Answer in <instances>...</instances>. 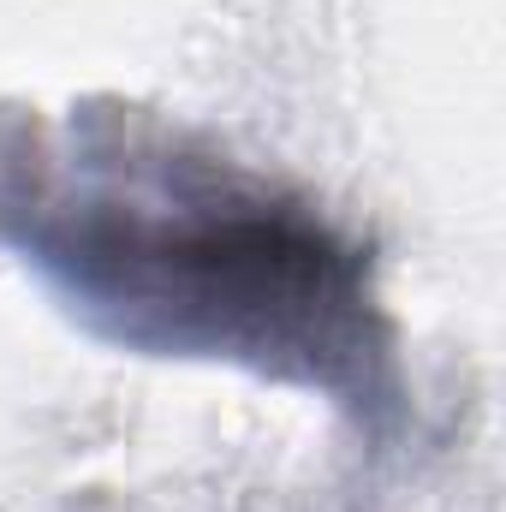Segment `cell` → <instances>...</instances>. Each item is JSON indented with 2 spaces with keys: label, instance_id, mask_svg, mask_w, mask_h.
I'll use <instances>...</instances> for the list:
<instances>
[{
  "label": "cell",
  "instance_id": "1",
  "mask_svg": "<svg viewBox=\"0 0 506 512\" xmlns=\"http://www.w3.org/2000/svg\"><path fill=\"white\" fill-rule=\"evenodd\" d=\"M42 251L131 340L245 352L304 376H334L364 352L352 251L233 179L155 173L84 191Z\"/></svg>",
  "mask_w": 506,
  "mask_h": 512
}]
</instances>
